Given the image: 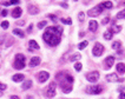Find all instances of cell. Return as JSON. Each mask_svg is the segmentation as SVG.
<instances>
[{"mask_svg":"<svg viewBox=\"0 0 125 99\" xmlns=\"http://www.w3.org/2000/svg\"><path fill=\"white\" fill-rule=\"evenodd\" d=\"M1 5H4V6H10V5H11V1H2Z\"/></svg>","mask_w":125,"mask_h":99,"instance_id":"34","label":"cell"},{"mask_svg":"<svg viewBox=\"0 0 125 99\" xmlns=\"http://www.w3.org/2000/svg\"><path fill=\"white\" fill-rule=\"evenodd\" d=\"M82 67H83V66H82V64H80V63H76V64H74V70H76V71H80V70H82Z\"/></svg>","mask_w":125,"mask_h":99,"instance_id":"31","label":"cell"},{"mask_svg":"<svg viewBox=\"0 0 125 99\" xmlns=\"http://www.w3.org/2000/svg\"><path fill=\"white\" fill-rule=\"evenodd\" d=\"M60 5H62V7H65V8H67V7H69V5H67V2H65V1H64V2H62Z\"/></svg>","mask_w":125,"mask_h":99,"instance_id":"38","label":"cell"},{"mask_svg":"<svg viewBox=\"0 0 125 99\" xmlns=\"http://www.w3.org/2000/svg\"><path fill=\"white\" fill-rule=\"evenodd\" d=\"M119 99H125V93L124 92H122V93L119 94Z\"/></svg>","mask_w":125,"mask_h":99,"instance_id":"37","label":"cell"},{"mask_svg":"<svg viewBox=\"0 0 125 99\" xmlns=\"http://www.w3.org/2000/svg\"><path fill=\"white\" fill-rule=\"evenodd\" d=\"M117 19H125V8L117 14Z\"/></svg>","mask_w":125,"mask_h":99,"instance_id":"27","label":"cell"},{"mask_svg":"<svg viewBox=\"0 0 125 99\" xmlns=\"http://www.w3.org/2000/svg\"><path fill=\"white\" fill-rule=\"evenodd\" d=\"M89 30H90L91 32H96L98 30V22L96 20H91L89 22Z\"/></svg>","mask_w":125,"mask_h":99,"instance_id":"13","label":"cell"},{"mask_svg":"<svg viewBox=\"0 0 125 99\" xmlns=\"http://www.w3.org/2000/svg\"><path fill=\"white\" fill-rule=\"evenodd\" d=\"M56 87H57V83L52 81V83L45 89V91H44L45 97H46V98H53V97L56 96Z\"/></svg>","mask_w":125,"mask_h":99,"instance_id":"4","label":"cell"},{"mask_svg":"<svg viewBox=\"0 0 125 99\" xmlns=\"http://www.w3.org/2000/svg\"><path fill=\"white\" fill-rule=\"evenodd\" d=\"M6 84H2V83H0V92L4 91V90H6Z\"/></svg>","mask_w":125,"mask_h":99,"instance_id":"33","label":"cell"},{"mask_svg":"<svg viewBox=\"0 0 125 99\" xmlns=\"http://www.w3.org/2000/svg\"><path fill=\"white\" fill-rule=\"evenodd\" d=\"M60 21H62V24H65V25H71V24H72V20H71V19H67V18H62Z\"/></svg>","mask_w":125,"mask_h":99,"instance_id":"26","label":"cell"},{"mask_svg":"<svg viewBox=\"0 0 125 99\" xmlns=\"http://www.w3.org/2000/svg\"><path fill=\"white\" fill-rule=\"evenodd\" d=\"M106 80L110 81V83L119 81V77H118L117 73H110V74H106Z\"/></svg>","mask_w":125,"mask_h":99,"instance_id":"11","label":"cell"},{"mask_svg":"<svg viewBox=\"0 0 125 99\" xmlns=\"http://www.w3.org/2000/svg\"><path fill=\"white\" fill-rule=\"evenodd\" d=\"M120 46H122V44H120L119 41H115L113 44H112V49H113V50H117L118 52H119V49H120Z\"/></svg>","mask_w":125,"mask_h":99,"instance_id":"25","label":"cell"},{"mask_svg":"<svg viewBox=\"0 0 125 99\" xmlns=\"http://www.w3.org/2000/svg\"><path fill=\"white\" fill-rule=\"evenodd\" d=\"M26 65V58L24 54H17L15 56V59H14V63H13V67L15 70H21L24 69Z\"/></svg>","mask_w":125,"mask_h":99,"instance_id":"3","label":"cell"},{"mask_svg":"<svg viewBox=\"0 0 125 99\" xmlns=\"http://www.w3.org/2000/svg\"><path fill=\"white\" fill-rule=\"evenodd\" d=\"M8 26H10V22H8V21H2V22H1V27L4 28V30H7V28H8Z\"/></svg>","mask_w":125,"mask_h":99,"instance_id":"30","label":"cell"},{"mask_svg":"<svg viewBox=\"0 0 125 99\" xmlns=\"http://www.w3.org/2000/svg\"><path fill=\"white\" fill-rule=\"evenodd\" d=\"M28 45H30V47L33 50H39V45H38V42L35 41V40H30L28 41Z\"/></svg>","mask_w":125,"mask_h":99,"instance_id":"21","label":"cell"},{"mask_svg":"<svg viewBox=\"0 0 125 99\" xmlns=\"http://www.w3.org/2000/svg\"><path fill=\"white\" fill-rule=\"evenodd\" d=\"M86 79H87L90 83H96L98 79H99V72H98V71L89 72V73L86 74Z\"/></svg>","mask_w":125,"mask_h":99,"instance_id":"9","label":"cell"},{"mask_svg":"<svg viewBox=\"0 0 125 99\" xmlns=\"http://www.w3.org/2000/svg\"><path fill=\"white\" fill-rule=\"evenodd\" d=\"M80 58H82V56H80L79 53H74L73 56H71L70 60H71V61H76V60H79Z\"/></svg>","mask_w":125,"mask_h":99,"instance_id":"23","label":"cell"},{"mask_svg":"<svg viewBox=\"0 0 125 99\" xmlns=\"http://www.w3.org/2000/svg\"><path fill=\"white\" fill-rule=\"evenodd\" d=\"M27 11H28V13L30 14H38L39 13V8H38L37 6H33V5H30Z\"/></svg>","mask_w":125,"mask_h":99,"instance_id":"16","label":"cell"},{"mask_svg":"<svg viewBox=\"0 0 125 99\" xmlns=\"http://www.w3.org/2000/svg\"><path fill=\"white\" fill-rule=\"evenodd\" d=\"M110 30H111L112 33H118V32L122 31V26H120V25H113Z\"/></svg>","mask_w":125,"mask_h":99,"instance_id":"22","label":"cell"},{"mask_svg":"<svg viewBox=\"0 0 125 99\" xmlns=\"http://www.w3.org/2000/svg\"><path fill=\"white\" fill-rule=\"evenodd\" d=\"M62 28L58 27V26H52V27H47L44 32L42 39L46 44H49L51 46H56L58 45L60 40H62Z\"/></svg>","mask_w":125,"mask_h":99,"instance_id":"1","label":"cell"},{"mask_svg":"<svg viewBox=\"0 0 125 99\" xmlns=\"http://www.w3.org/2000/svg\"><path fill=\"white\" fill-rule=\"evenodd\" d=\"M21 13H22V10H21L20 7H17V8H14L13 11H12V17L13 18H20Z\"/></svg>","mask_w":125,"mask_h":99,"instance_id":"14","label":"cell"},{"mask_svg":"<svg viewBox=\"0 0 125 99\" xmlns=\"http://www.w3.org/2000/svg\"><path fill=\"white\" fill-rule=\"evenodd\" d=\"M21 87H22V90H28V89H31V87H32V80H25Z\"/></svg>","mask_w":125,"mask_h":99,"instance_id":"19","label":"cell"},{"mask_svg":"<svg viewBox=\"0 0 125 99\" xmlns=\"http://www.w3.org/2000/svg\"><path fill=\"white\" fill-rule=\"evenodd\" d=\"M102 91H103V86L100 85H92L90 87H87V92L90 94H99L102 93Z\"/></svg>","mask_w":125,"mask_h":99,"instance_id":"8","label":"cell"},{"mask_svg":"<svg viewBox=\"0 0 125 99\" xmlns=\"http://www.w3.org/2000/svg\"><path fill=\"white\" fill-rule=\"evenodd\" d=\"M116 69H117V72H118L119 74H123V73H125V64L118 63L117 66H116Z\"/></svg>","mask_w":125,"mask_h":99,"instance_id":"15","label":"cell"},{"mask_svg":"<svg viewBox=\"0 0 125 99\" xmlns=\"http://www.w3.org/2000/svg\"><path fill=\"white\" fill-rule=\"evenodd\" d=\"M24 74H21V73H18V74H14L13 77H12V80L15 81V83H18V81H22L24 80Z\"/></svg>","mask_w":125,"mask_h":99,"instance_id":"17","label":"cell"},{"mask_svg":"<svg viewBox=\"0 0 125 99\" xmlns=\"http://www.w3.org/2000/svg\"><path fill=\"white\" fill-rule=\"evenodd\" d=\"M46 25H47V21L42 20V21H40V22H38V28H40V30H42V28H44Z\"/></svg>","mask_w":125,"mask_h":99,"instance_id":"29","label":"cell"},{"mask_svg":"<svg viewBox=\"0 0 125 99\" xmlns=\"http://www.w3.org/2000/svg\"><path fill=\"white\" fill-rule=\"evenodd\" d=\"M4 39H5V35H0V44L4 41Z\"/></svg>","mask_w":125,"mask_h":99,"instance_id":"39","label":"cell"},{"mask_svg":"<svg viewBox=\"0 0 125 99\" xmlns=\"http://www.w3.org/2000/svg\"><path fill=\"white\" fill-rule=\"evenodd\" d=\"M32 27H33V26H32V25H30V27L27 28V31H28V32H31V31H32Z\"/></svg>","mask_w":125,"mask_h":99,"instance_id":"41","label":"cell"},{"mask_svg":"<svg viewBox=\"0 0 125 99\" xmlns=\"http://www.w3.org/2000/svg\"><path fill=\"white\" fill-rule=\"evenodd\" d=\"M104 11V8L102 5H98V6H94L93 8H91L87 11V14L90 15V17H98V15H100V13Z\"/></svg>","mask_w":125,"mask_h":99,"instance_id":"5","label":"cell"},{"mask_svg":"<svg viewBox=\"0 0 125 99\" xmlns=\"http://www.w3.org/2000/svg\"><path fill=\"white\" fill-rule=\"evenodd\" d=\"M102 6H103V8H112V6H113V4H112L111 1H104L103 4H102Z\"/></svg>","mask_w":125,"mask_h":99,"instance_id":"24","label":"cell"},{"mask_svg":"<svg viewBox=\"0 0 125 99\" xmlns=\"http://www.w3.org/2000/svg\"><path fill=\"white\" fill-rule=\"evenodd\" d=\"M49 17L52 19V20H56V17H54V15H49Z\"/></svg>","mask_w":125,"mask_h":99,"instance_id":"42","label":"cell"},{"mask_svg":"<svg viewBox=\"0 0 125 99\" xmlns=\"http://www.w3.org/2000/svg\"><path fill=\"white\" fill-rule=\"evenodd\" d=\"M113 64H115V57H112V56L107 57L104 61L105 69H106V70H107V69H111L112 66H113Z\"/></svg>","mask_w":125,"mask_h":99,"instance_id":"10","label":"cell"},{"mask_svg":"<svg viewBox=\"0 0 125 99\" xmlns=\"http://www.w3.org/2000/svg\"><path fill=\"white\" fill-rule=\"evenodd\" d=\"M50 78V73L49 72H46V71H40L38 74H37V79H38V81L39 83H42L44 84L45 81H47Z\"/></svg>","mask_w":125,"mask_h":99,"instance_id":"7","label":"cell"},{"mask_svg":"<svg viewBox=\"0 0 125 99\" xmlns=\"http://www.w3.org/2000/svg\"><path fill=\"white\" fill-rule=\"evenodd\" d=\"M7 13H8V12H7V10H4V11L1 12V15H2V17H6Z\"/></svg>","mask_w":125,"mask_h":99,"instance_id":"36","label":"cell"},{"mask_svg":"<svg viewBox=\"0 0 125 99\" xmlns=\"http://www.w3.org/2000/svg\"><path fill=\"white\" fill-rule=\"evenodd\" d=\"M84 17H85L84 12H80V13L78 14V20H79V21H84V19H85Z\"/></svg>","mask_w":125,"mask_h":99,"instance_id":"32","label":"cell"},{"mask_svg":"<svg viewBox=\"0 0 125 99\" xmlns=\"http://www.w3.org/2000/svg\"><path fill=\"white\" fill-rule=\"evenodd\" d=\"M40 61H42V59L39 57H32L31 60H30V66L31 67H35V66H38L40 64Z\"/></svg>","mask_w":125,"mask_h":99,"instance_id":"12","label":"cell"},{"mask_svg":"<svg viewBox=\"0 0 125 99\" xmlns=\"http://www.w3.org/2000/svg\"><path fill=\"white\" fill-rule=\"evenodd\" d=\"M109 21H110V18H105L104 20L102 21V24H103V25H105V24H107Z\"/></svg>","mask_w":125,"mask_h":99,"instance_id":"35","label":"cell"},{"mask_svg":"<svg viewBox=\"0 0 125 99\" xmlns=\"http://www.w3.org/2000/svg\"><path fill=\"white\" fill-rule=\"evenodd\" d=\"M103 52H104V46L100 44V42H96L94 44V46H93V49H92V53H93V56L96 57H99L103 54Z\"/></svg>","mask_w":125,"mask_h":99,"instance_id":"6","label":"cell"},{"mask_svg":"<svg viewBox=\"0 0 125 99\" xmlns=\"http://www.w3.org/2000/svg\"><path fill=\"white\" fill-rule=\"evenodd\" d=\"M57 79L60 80V87L64 93H70L73 89V77L70 74H62V73H58Z\"/></svg>","mask_w":125,"mask_h":99,"instance_id":"2","label":"cell"},{"mask_svg":"<svg viewBox=\"0 0 125 99\" xmlns=\"http://www.w3.org/2000/svg\"><path fill=\"white\" fill-rule=\"evenodd\" d=\"M87 44H89V42L86 41V40H84V41H82L79 45H78V47H79V50H84L86 46H87Z\"/></svg>","mask_w":125,"mask_h":99,"instance_id":"28","label":"cell"},{"mask_svg":"<svg viewBox=\"0 0 125 99\" xmlns=\"http://www.w3.org/2000/svg\"><path fill=\"white\" fill-rule=\"evenodd\" d=\"M13 34L18 35V37H20V38H24V37H25V33L21 31L20 28H14L13 30Z\"/></svg>","mask_w":125,"mask_h":99,"instance_id":"20","label":"cell"},{"mask_svg":"<svg viewBox=\"0 0 125 99\" xmlns=\"http://www.w3.org/2000/svg\"><path fill=\"white\" fill-rule=\"evenodd\" d=\"M112 37H113V33L111 32V30L109 28V30H106L104 32V38L106 39V40H111Z\"/></svg>","mask_w":125,"mask_h":99,"instance_id":"18","label":"cell"},{"mask_svg":"<svg viewBox=\"0 0 125 99\" xmlns=\"http://www.w3.org/2000/svg\"><path fill=\"white\" fill-rule=\"evenodd\" d=\"M11 99H20L18 96H11Z\"/></svg>","mask_w":125,"mask_h":99,"instance_id":"40","label":"cell"}]
</instances>
